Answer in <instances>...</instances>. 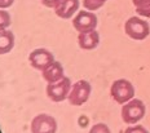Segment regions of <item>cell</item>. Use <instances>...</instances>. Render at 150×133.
<instances>
[{"label": "cell", "mask_w": 150, "mask_h": 133, "mask_svg": "<svg viewBox=\"0 0 150 133\" xmlns=\"http://www.w3.org/2000/svg\"><path fill=\"white\" fill-rule=\"evenodd\" d=\"M124 32L132 40L141 42L150 35V25L145 18L140 16L129 17L124 23Z\"/></svg>", "instance_id": "6da1fadb"}, {"label": "cell", "mask_w": 150, "mask_h": 133, "mask_svg": "<svg viewBox=\"0 0 150 133\" xmlns=\"http://www.w3.org/2000/svg\"><path fill=\"white\" fill-rule=\"evenodd\" d=\"M146 107L145 103L139 98H132L122 106L120 115L126 124H136L145 116Z\"/></svg>", "instance_id": "7a4b0ae2"}, {"label": "cell", "mask_w": 150, "mask_h": 133, "mask_svg": "<svg viewBox=\"0 0 150 133\" xmlns=\"http://www.w3.org/2000/svg\"><path fill=\"white\" fill-rule=\"evenodd\" d=\"M110 94L117 103L124 105L135 97V87L127 79H117L110 87Z\"/></svg>", "instance_id": "3957f363"}, {"label": "cell", "mask_w": 150, "mask_h": 133, "mask_svg": "<svg viewBox=\"0 0 150 133\" xmlns=\"http://www.w3.org/2000/svg\"><path fill=\"white\" fill-rule=\"evenodd\" d=\"M91 92H92L91 84L87 80L80 79L71 85L67 100L70 102V105H73V106H82L83 103H86L88 101Z\"/></svg>", "instance_id": "277c9868"}, {"label": "cell", "mask_w": 150, "mask_h": 133, "mask_svg": "<svg viewBox=\"0 0 150 133\" xmlns=\"http://www.w3.org/2000/svg\"><path fill=\"white\" fill-rule=\"evenodd\" d=\"M71 85H73V83L67 76H65L56 83H49L45 88L47 96L53 102H62L69 97Z\"/></svg>", "instance_id": "5b68a950"}, {"label": "cell", "mask_w": 150, "mask_h": 133, "mask_svg": "<svg viewBox=\"0 0 150 133\" xmlns=\"http://www.w3.org/2000/svg\"><path fill=\"white\" fill-rule=\"evenodd\" d=\"M98 23L97 16L95 12L91 11H79L73 18V26L78 32H87L96 30Z\"/></svg>", "instance_id": "8992f818"}, {"label": "cell", "mask_w": 150, "mask_h": 133, "mask_svg": "<svg viewBox=\"0 0 150 133\" xmlns=\"http://www.w3.org/2000/svg\"><path fill=\"white\" fill-rule=\"evenodd\" d=\"M31 133H56L57 122L48 114H39L33 119L30 125Z\"/></svg>", "instance_id": "52a82bcc"}, {"label": "cell", "mask_w": 150, "mask_h": 133, "mask_svg": "<svg viewBox=\"0 0 150 133\" xmlns=\"http://www.w3.org/2000/svg\"><path fill=\"white\" fill-rule=\"evenodd\" d=\"M29 62L31 67L35 70L43 71L49 66L52 62H54V57L48 49L45 48H36L29 54Z\"/></svg>", "instance_id": "ba28073f"}, {"label": "cell", "mask_w": 150, "mask_h": 133, "mask_svg": "<svg viewBox=\"0 0 150 133\" xmlns=\"http://www.w3.org/2000/svg\"><path fill=\"white\" fill-rule=\"evenodd\" d=\"M79 0H61L54 8V13L62 20H70L79 12Z\"/></svg>", "instance_id": "9c48e42d"}, {"label": "cell", "mask_w": 150, "mask_h": 133, "mask_svg": "<svg viewBox=\"0 0 150 133\" xmlns=\"http://www.w3.org/2000/svg\"><path fill=\"white\" fill-rule=\"evenodd\" d=\"M100 44V35L96 30L87 32H79L78 35V45L83 51H93Z\"/></svg>", "instance_id": "30bf717a"}, {"label": "cell", "mask_w": 150, "mask_h": 133, "mask_svg": "<svg viewBox=\"0 0 150 133\" xmlns=\"http://www.w3.org/2000/svg\"><path fill=\"white\" fill-rule=\"evenodd\" d=\"M42 76L47 83H56L58 80H61L62 78H65V71H64V66L61 65V62L54 61L49 65L47 69L42 71Z\"/></svg>", "instance_id": "8fae6325"}, {"label": "cell", "mask_w": 150, "mask_h": 133, "mask_svg": "<svg viewBox=\"0 0 150 133\" xmlns=\"http://www.w3.org/2000/svg\"><path fill=\"white\" fill-rule=\"evenodd\" d=\"M14 34L8 29L0 30V56L7 54L14 48Z\"/></svg>", "instance_id": "7c38bea8"}, {"label": "cell", "mask_w": 150, "mask_h": 133, "mask_svg": "<svg viewBox=\"0 0 150 133\" xmlns=\"http://www.w3.org/2000/svg\"><path fill=\"white\" fill-rule=\"evenodd\" d=\"M132 3L140 17L150 18V0H132Z\"/></svg>", "instance_id": "4fadbf2b"}, {"label": "cell", "mask_w": 150, "mask_h": 133, "mask_svg": "<svg viewBox=\"0 0 150 133\" xmlns=\"http://www.w3.org/2000/svg\"><path fill=\"white\" fill-rule=\"evenodd\" d=\"M108 0H83V7L87 9V11L95 12L97 9L102 8L105 5V3Z\"/></svg>", "instance_id": "5bb4252c"}, {"label": "cell", "mask_w": 150, "mask_h": 133, "mask_svg": "<svg viewBox=\"0 0 150 133\" xmlns=\"http://www.w3.org/2000/svg\"><path fill=\"white\" fill-rule=\"evenodd\" d=\"M12 23V18L11 14L8 13L4 9H0V30L3 29H8Z\"/></svg>", "instance_id": "9a60e30c"}, {"label": "cell", "mask_w": 150, "mask_h": 133, "mask_svg": "<svg viewBox=\"0 0 150 133\" xmlns=\"http://www.w3.org/2000/svg\"><path fill=\"white\" fill-rule=\"evenodd\" d=\"M88 133H111L109 127L104 124V123H98V124H95L92 128L89 129Z\"/></svg>", "instance_id": "2e32d148"}, {"label": "cell", "mask_w": 150, "mask_h": 133, "mask_svg": "<svg viewBox=\"0 0 150 133\" xmlns=\"http://www.w3.org/2000/svg\"><path fill=\"white\" fill-rule=\"evenodd\" d=\"M124 133H149V132L142 125H132V127H128L124 131Z\"/></svg>", "instance_id": "e0dca14e"}, {"label": "cell", "mask_w": 150, "mask_h": 133, "mask_svg": "<svg viewBox=\"0 0 150 133\" xmlns=\"http://www.w3.org/2000/svg\"><path fill=\"white\" fill-rule=\"evenodd\" d=\"M40 1H42V4L44 5V7L54 9V8L57 7L58 4H60V1H61V0H40Z\"/></svg>", "instance_id": "ac0fdd59"}, {"label": "cell", "mask_w": 150, "mask_h": 133, "mask_svg": "<svg viewBox=\"0 0 150 133\" xmlns=\"http://www.w3.org/2000/svg\"><path fill=\"white\" fill-rule=\"evenodd\" d=\"M14 0H0V9H8L13 5Z\"/></svg>", "instance_id": "d6986e66"}]
</instances>
